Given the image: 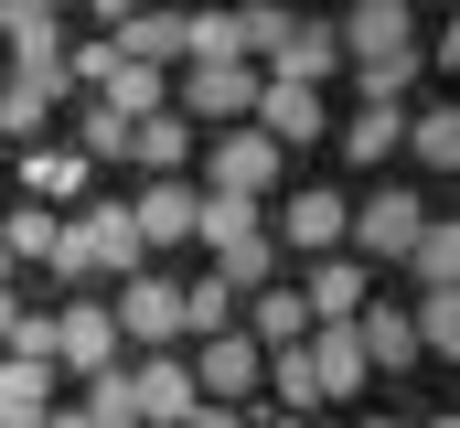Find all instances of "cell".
<instances>
[{"mask_svg": "<svg viewBox=\"0 0 460 428\" xmlns=\"http://www.w3.org/2000/svg\"><path fill=\"white\" fill-rule=\"evenodd\" d=\"M332 32H343V65L364 86V107H407V86H418V11L407 0H353V11H332Z\"/></svg>", "mask_w": 460, "mask_h": 428, "instance_id": "1", "label": "cell"}, {"mask_svg": "<svg viewBox=\"0 0 460 428\" xmlns=\"http://www.w3.org/2000/svg\"><path fill=\"white\" fill-rule=\"evenodd\" d=\"M193 236H204V257H215V279H226L235 300H257V290L279 279V246H268V204H226V193H204V204H193Z\"/></svg>", "mask_w": 460, "mask_h": 428, "instance_id": "2", "label": "cell"}, {"mask_svg": "<svg viewBox=\"0 0 460 428\" xmlns=\"http://www.w3.org/2000/svg\"><path fill=\"white\" fill-rule=\"evenodd\" d=\"M43 268H54L65 290H86V279H128V268H139V236H128V204H75Z\"/></svg>", "mask_w": 460, "mask_h": 428, "instance_id": "3", "label": "cell"}, {"mask_svg": "<svg viewBox=\"0 0 460 428\" xmlns=\"http://www.w3.org/2000/svg\"><path fill=\"white\" fill-rule=\"evenodd\" d=\"M418 225H429V193L418 183H375L364 204H343V257L353 268H407Z\"/></svg>", "mask_w": 460, "mask_h": 428, "instance_id": "4", "label": "cell"}, {"mask_svg": "<svg viewBox=\"0 0 460 428\" xmlns=\"http://www.w3.org/2000/svg\"><path fill=\"white\" fill-rule=\"evenodd\" d=\"M43 364H54V375H108V364H128L108 300H65V311H43Z\"/></svg>", "mask_w": 460, "mask_h": 428, "instance_id": "5", "label": "cell"}, {"mask_svg": "<svg viewBox=\"0 0 460 428\" xmlns=\"http://www.w3.org/2000/svg\"><path fill=\"white\" fill-rule=\"evenodd\" d=\"M193 161H204L193 193H226V204H268V193H279V150H268L257 129H215Z\"/></svg>", "mask_w": 460, "mask_h": 428, "instance_id": "6", "label": "cell"}, {"mask_svg": "<svg viewBox=\"0 0 460 428\" xmlns=\"http://www.w3.org/2000/svg\"><path fill=\"white\" fill-rule=\"evenodd\" d=\"M182 375H193V397H204V407H246V397L268 386V353H257L246 332H204V343L182 353Z\"/></svg>", "mask_w": 460, "mask_h": 428, "instance_id": "7", "label": "cell"}, {"mask_svg": "<svg viewBox=\"0 0 460 428\" xmlns=\"http://www.w3.org/2000/svg\"><path fill=\"white\" fill-rule=\"evenodd\" d=\"M246 107H257V65H182V97H172V118L182 129H246Z\"/></svg>", "mask_w": 460, "mask_h": 428, "instance_id": "8", "label": "cell"}, {"mask_svg": "<svg viewBox=\"0 0 460 428\" xmlns=\"http://www.w3.org/2000/svg\"><path fill=\"white\" fill-rule=\"evenodd\" d=\"M257 76H268V86H300V97H322V86L343 76V32H332V11H300V22H289V43H279Z\"/></svg>", "mask_w": 460, "mask_h": 428, "instance_id": "9", "label": "cell"}, {"mask_svg": "<svg viewBox=\"0 0 460 428\" xmlns=\"http://www.w3.org/2000/svg\"><path fill=\"white\" fill-rule=\"evenodd\" d=\"M268 246L300 257V268H311V257H343V193H332V183H300V193L279 204V225H268Z\"/></svg>", "mask_w": 460, "mask_h": 428, "instance_id": "10", "label": "cell"}, {"mask_svg": "<svg viewBox=\"0 0 460 428\" xmlns=\"http://www.w3.org/2000/svg\"><path fill=\"white\" fill-rule=\"evenodd\" d=\"M246 129H257L279 161H289V150H322V139H332V97H300V86H268V76H257V107H246Z\"/></svg>", "mask_w": 460, "mask_h": 428, "instance_id": "11", "label": "cell"}, {"mask_svg": "<svg viewBox=\"0 0 460 428\" xmlns=\"http://www.w3.org/2000/svg\"><path fill=\"white\" fill-rule=\"evenodd\" d=\"M108 321H118V343L172 353V343H182V290H172V279H150V268H128V290L108 300Z\"/></svg>", "mask_w": 460, "mask_h": 428, "instance_id": "12", "label": "cell"}, {"mask_svg": "<svg viewBox=\"0 0 460 428\" xmlns=\"http://www.w3.org/2000/svg\"><path fill=\"white\" fill-rule=\"evenodd\" d=\"M65 97H75L65 65H11V76H0V139H22V150L54 139V107H65Z\"/></svg>", "mask_w": 460, "mask_h": 428, "instance_id": "13", "label": "cell"}, {"mask_svg": "<svg viewBox=\"0 0 460 428\" xmlns=\"http://www.w3.org/2000/svg\"><path fill=\"white\" fill-rule=\"evenodd\" d=\"M300 375H311V397H322V407L375 386V375H364V353H353V321H311V332H300Z\"/></svg>", "mask_w": 460, "mask_h": 428, "instance_id": "14", "label": "cell"}, {"mask_svg": "<svg viewBox=\"0 0 460 428\" xmlns=\"http://www.w3.org/2000/svg\"><path fill=\"white\" fill-rule=\"evenodd\" d=\"M128 397H139V428H182L204 407L193 375H182V353H139V364H128Z\"/></svg>", "mask_w": 460, "mask_h": 428, "instance_id": "15", "label": "cell"}, {"mask_svg": "<svg viewBox=\"0 0 460 428\" xmlns=\"http://www.w3.org/2000/svg\"><path fill=\"white\" fill-rule=\"evenodd\" d=\"M193 183H139V204H128V236H139V257H161V246H193Z\"/></svg>", "mask_w": 460, "mask_h": 428, "instance_id": "16", "label": "cell"}, {"mask_svg": "<svg viewBox=\"0 0 460 428\" xmlns=\"http://www.w3.org/2000/svg\"><path fill=\"white\" fill-rule=\"evenodd\" d=\"M193 150H204V129H182L172 107L128 129V161H139V183H182V172H193Z\"/></svg>", "mask_w": 460, "mask_h": 428, "instance_id": "17", "label": "cell"}, {"mask_svg": "<svg viewBox=\"0 0 460 428\" xmlns=\"http://www.w3.org/2000/svg\"><path fill=\"white\" fill-rule=\"evenodd\" d=\"M0 43H11V65H65V11H43V0H0Z\"/></svg>", "mask_w": 460, "mask_h": 428, "instance_id": "18", "label": "cell"}, {"mask_svg": "<svg viewBox=\"0 0 460 428\" xmlns=\"http://www.w3.org/2000/svg\"><path fill=\"white\" fill-rule=\"evenodd\" d=\"M22 183H32L43 214H75V204H86V161H75L65 139H32V150H22Z\"/></svg>", "mask_w": 460, "mask_h": 428, "instance_id": "19", "label": "cell"}, {"mask_svg": "<svg viewBox=\"0 0 460 428\" xmlns=\"http://www.w3.org/2000/svg\"><path fill=\"white\" fill-rule=\"evenodd\" d=\"M364 290H375V268H353V257H311L300 311H311V321H353V311H364Z\"/></svg>", "mask_w": 460, "mask_h": 428, "instance_id": "20", "label": "cell"}, {"mask_svg": "<svg viewBox=\"0 0 460 428\" xmlns=\"http://www.w3.org/2000/svg\"><path fill=\"white\" fill-rule=\"evenodd\" d=\"M332 150H343V161H364V172H385V161L407 150V107H353L343 129H332Z\"/></svg>", "mask_w": 460, "mask_h": 428, "instance_id": "21", "label": "cell"}, {"mask_svg": "<svg viewBox=\"0 0 460 428\" xmlns=\"http://www.w3.org/2000/svg\"><path fill=\"white\" fill-rule=\"evenodd\" d=\"M235 332H246L257 353H289V343L311 332V311H300V290H279V279H268V290H257V300L235 311Z\"/></svg>", "mask_w": 460, "mask_h": 428, "instance_id": "22", "label": "cell"}, {"mask_svg": "<svg viewBox=\"0 0 460 428\" xmlns=\"http://www.w3.org/2000/svg\"><path fill=\"white\" fill-rule=\"evenodd\" d=\"M43 418H54V364L0 353V428H43Z\"/></svg>", "mask_w": 460, "mask_h": 428, "instance_id": "23", "label": "cell"}, {"mask_svg": "<svg viewBox=\"0 0 460 428\" xmlns=\"http://www.w3.org/2000/svg\"><path fill=\"white\" fill-rule=\"evenodd\" d=\"M407 279H418V300H439V290L460 279V225H450V214H429V225H418V246H407Z\"/></svg>", "mask_w": 460, "mask_h": 428, "instance_id": "24", "label": "cell"}, {"mask_svg": "<svg viewBox=\"0 0 460 428\" xmlns=\"http://www.w3.org/2000/svg\"><path fill=\"white\" fill-rule=\"evenodd\" d=\"M407 161L418 172H450L460 161V107H407Z\"/></svg>", "mask_w": 460, "mask_h": 428, "instance_id": "25", "label": "cell"}, {"mask_svg": "<svg viewBox=\"0 0 460 428\" xmlns=\"http://www.w3.org/2000/svg\"><path fill=\"white\" fill-rule=\"evenodd\" d=\"M235 311H246V300H235L226 279H215V268H204V279H193V290H182V343H204V332H235Z\"/></svg>", "mask_w": 460, "mask_h": 428, "instance_id": "26", "label": "cell"}, {"mask_svg": "<svg viewBox=\"0 0 460 428\" xmlns=\"http://www.w3.org/2000/svg\"><path fill=\"white\" fill-rule=\"evenodd\" d=\"M75 161H128V118L97 97H75Z\"/></svg>", "mask_w": 460, "mask_h": 428, "instance_id": "27", "label": "cell"}, {"mask_svg": "<svg viewBox=\"0 0 460 428\" xmlns=\"http://www.w3.org/2000/svg\"><path fill=\"white\" fill-rule=\"evenodd\" d=\"M97 107H118V118L139 129V118H161V107H172V86H161L150 65H118V76H108V97H97Z\"/></svg>", "mask_w": 460, "mask_h": 428, "instance_id": "28", "label": "cell"}, {"mask_svg": "<svg viewBox=\"0 0 460 428\" xmlns=\"http://www.w3.org/2000/svg\"><path fill=\"white\" fill-rule=\"evenodd\" d=\"M86 428H139V397H128V364H108V375H86V407H75Z\"/></svg>", "mask_w": 460, "mask_h": 428, "instance_id": "29", "label": "cell"}, {"mask_svg": "<svg viewBox=\"0 0 460 428\" xmlns=\"http://www.w3.org/2000/svg\"><path fill=\"white\" fill-rule=\"evenodd\" d=\"M54 236H65V214H43V204H22V214H11V225H0V257H11V268H22V257H32V268H43V257H54Z\"/></svg>", "mask_w": 460, "mask_h": 428, "instance_id": "30", "label": "cell"}, {"mask_svg": "<svg viewBox=\"0 0 460 428\" xmlns=\"http://www.w3.org/2000/svg\"><path fill=\"white\" fill-rule=\"evenodd\" d=\"M289 22H300V11H268V0H246V11H235V54H246V65H268V54L289 43Z\"/></svg>", "mask_w": 460, "mask_h": 428, "instance_id": "31", "label": "cell"}, {"mask_svg": "<svg viewBox=\"0 0 460 428\" xmlns=\"http://www.w3.org/2000/svg\"><path fill=\"white\" fill-rule=\"evenodd\" d=\"M182 428H246V407H193Z\"/></svg>", "mask_w": 460, "mask_h": 428, "instance_id": "32", "label": "cell"}, {"mask_svg": "<svg viewBox=\"0 0 460 428\" xmlns=\"http://www.w3.org/2000/svg\"><path fill=\"white\" fill-rule=\"evenodd\" d=\"M246 428H311V418H279V407H268V418H246Z\"/></svg>", "mask_w": 460, "mask_h": 428, "instance_id": "33", "label": "cell"}, {"mask_svg": "<svg viewBox=\"0 0 460 428\" xmlns=\"http://www.w3.org/2000/svg\"><path fill=\"white\" fill-rule=\"evenodd\" d=\"M43 428H86V418H75V407H54V418H43Z\"/></svg>", "mask_w": 460, "mask_h": 428, "instance_id": "34", "label": "cell"}, {"mask_svg": "<svg viewBox=\"0 0 460 428\" xmlns=\"http://www.w3.org/2000/svg\"><path fill=\"white\" fill-rule=\"evenodd\" d=\"M0 300H11V257H0Z\"/></svg>", "mask_w": 460, "mask_h": 428, "instance_id": "35", "label": "cell"}, {"mask_svg": "<svg viewBox=\"0 0 460 428\" xmlns=\"http://www.w3.org/2000/svg\"><path fill=\"white\" fill-rule=\"evenodd\" d=\"M364 428H407V418H364Z\"/></svg>", "mask_w": 460, "mask_h": 428, "instance_id": "36", "label": "cell"}, {"mask_svg": "<svg viewBox=\"0 0 460 428\" xmlns=\"http://www.w3.org/2000/svg\"><path fill=\"white\" fill-rule=\"evenodd\" d=\"M429 428H450V418H429Z\"/></svg>", "mask_w": 460, "mask_h": 428, "instance_id": "37", "label": "cell"}]
</instances>
